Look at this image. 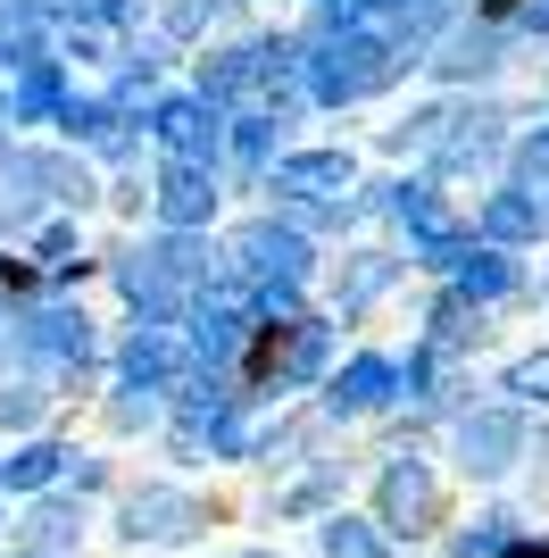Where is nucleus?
Listing matches in <instances>:
<instances>
[{
    "label": "nucleus",
    "mask_w": 549,
    "mask_h": 558,
    "mask_svg": "<svg viewBox=\"0 0 549 558\" xmlns=\"http://www.w3.org/2000/svg\"><path fill=\"white\" fill-rule=\"evenodd\" d=\"M383 517L400 525V534H425V525H434V484H425L416 466H391V484H383Z\"/></svg>",
    "instance_id": "nucleus-1"
},
{
    "label": "nucleus",
    "mask_w": 549,
    "mask_h": 558,
    "mask_svg": "<svg viewBox=\"0 0 549 558\" xmlns=\"http://www.w3.org/2000/svg\"><path fill=\"white\" fill-rule=\"evenodd\" d=\"M192 525H200V509H192V500L150 492V500H134V525H125V534H134V542H175V534H192Z\"/></svg>",
    "instance_id": "nucleus-2"
},
{
    "label": "nucleus",
    "mask_w": 549,
    "mask_h": 558,
    "mask_svg": "<svg viewBox=\"0 0 549 558\" xmlns=\"http://www.w3.org/2000/svg\"><path fill=\"white\" fill-rule=\"evenodd\" d=\"M325 558H383V542L358 525H325Z\"/></svg>",
    "instance_id": "nucleus-3"
},
{
    "label": "nucleus",
    "mask_w": 549,
    "mask_h": 558,
    "mask_svg": "<svg viewBox=\"0 0 549 558\" xmlns=\"http://www.w3.org/2000/svg\"><path fill=\"white\" fill-rule=\"evenodd\" d=\"M251 558H267V550H251Z\"/></svg>",
    "instance_id": "nucleus-4"
}]
</instances>
